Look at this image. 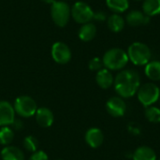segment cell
Returning a JSON list of instances; mask_svg holds the SVG:
<instances>
[{"mask_svg":"<svg viewBox=\"0 0 160 160\" xmlns=\"http://www.w3.org/2000/svg\"><path fill=\"white\" fill-rule=\"evenodd\" d=\"M71 16L78 23L90 22L94 18V11L85 2H76L71 8Z\"/></svg>","mask_w":160,"mask_h":160,"instance_id":"52a82bcc","label":"cell"},{"mask_svg":"<svg viewBox=\"0 0 160 160\" xmlns=\"http://www.w3.org/2000/svg\"><path fill=\"white\" fill-rule=\"evenodd\" d=\"M145 118L153 124L160 123V109L155 106H150L145 109L144 112Z\"/></svg>","mask_w":160,"mask_h":160,"instance_id":"603a6c76","label":"cell"},{"mask_svg":"<svg viewBox=\"0 0 160 160\" xmlns=\"http://www.w3.org/2000/svg\"><path fill=\"white\" fill-rule=\"evenodd\" d=\"M51 15L53 22L59 26L64 27L68 24L71 16V8L64 1H55L51 7Z\"/></svg>","mask_w":160,"mask_h":160,"instance_id":"5b68a950","label":"cell"},{"mask_svg":"<svg viewBox=\"0 0 160 160\" xmlns=\"http://www.w3.org/2000/svg\"><path fill=\"white\" fill-rule=\"evenodd\" d=\"M96 82L98 85L102 89H108L112 85H113L114 78L111 72V70L107 68H101L97 72L96 75Z\"/></svg>","mask_w":160,"mask_h":160,"instance_id":"4fadbf2b","label":"cell"},{"mask_svg":"<svg viewBox=\"0 0 160 160\" xmlns=\"http://www.w3.org/2000/svg\"><path fill=\"white\" fill-rule=\"evenodd\" d=\"M114 89L122 98H129L135 96L141 86L139 73L134 69L121 70L114 78Z\"/></svg>","mask_w":160,"mask_h":160,"instance_id":"6da1fadb","label":"cell"},{"mask_svg":"<svg viewBox=\"0 0 160 160\" xmlns=\"http://www.w3.org/2000/svg\"><path fill=\"white\" fill-rule=\"evenodd\" d=\"M14 131L9 127H2L0 128V144L7 146L9 145L14 140Z\"/></svg>","mask_w":160,"mask_h":160,"instance_id":"7402d4cb","label":"cell"},{"mask_svg":"<svg viewBox=\"0 0 160 160\" xmlns=\"http://www.w3.org/2000/svg\"><path fill=\"white\" fill-rule=\"evenodd\" d=\"M107 24L111 31H112L114 33H119L124 29L126 21L120 14L113 13L111 16H109V18L107 20Z\"/></svg>","mask_w":160,"mask_h":160,"instance_id":"ac0fdd59","label":"cell"},{"mask_svg":"<svg viewBox=\"0 0 160 160\" xmlns=\"http://www.w3.org/2000/svg\"><path fill=\"white\" fill-rule=\"evenodd\" d=\"M51 53L52 59L56 63L61 65L68 63L71 59V51L69 47L66 43L61 41H57L52 46Z\"/></svg>","mask_w":160,"mask_h":160,"instance_id":"ba28073f","label":"cell"},{"mask_svg":"<svg viewBox=\"0 0 160 160\" xmlns=\"http://www.w3.org/2000/svg\"><path fill=\"white\" fill-rule=\"evenodd\" d=\"M36 121L41 128H50L54 121L52 112L46 107L38 108L36 112Z\"/></svg>","mask_w":160,"mask_h":160,"instance_id":"7c38bea8","label":"cell"},{"mask_svg":"<svg viewBox=\"0 0 160 160\" xmlns=\"http://www.w3.org/2000/svg\"><path fill=\"white\" fill-rule=\"evenodd\" d=\"M41 1H43V2H45V3H47V4H52V3H54L56 0H41Z\"/></svg>","mask_w":160,"mask_h":160,"instance_id":"f1b7e54d","label":"cell"},{"mask_svg":"<svg viewBox=\"0 0 160 160\" xmlns=\"http://www.w3.org/2000/svg\"><path fill=\"white\" fill-rule=\"evenodd\" d=\"M142 12L148 17L160 14V0H144L142 4Z\"/></svg>","mask_w":160,"mask_h":160,"instance_id":"ffe728a7","label":"cell"},{"mask_svg":"<svg viewBox=\"0 0 160 160\" xmlns=\"http://www.w3.org/2000/svg\"><path fill=\"white\" fill-rule=\"evenodd\" d=\"M158 160H160V158H159V159H158Z\"/></svg>","mask_w":160,"mask_h":160,"instance_id":"1f68e13d","label":"cell"},{"mask_svg":"<svg viewBox=\"0 0 160 160\" xmlns=\"http://www.w3.org/2000/svg\"><path fill=\"white\" fill-rule=\"evenodd\" d=\"M23 147L26 151L34 153L36 151H38V142L36 139V137L34 136H26L22 142Z\"/></svg>","mask_w":160,"mask_h":160,"instance_id":"cb8c5ba5","label":"cell"},{"mask_svg":"<svg viewBox=\"0 0 160 160\" xmlns=\"http://www.w3.org/2000/svg\"><path fill=\"white\" fill-rule=\"evenodd\" d=\"M107 16L105 14V12L103 11H98V12H94V20L98 21V22H104L106 20Z\"/></svg>","mask_w":160,"mask_h":160,"instance_id":"4316f807","label":"cell"},{"mask_svg":"<svg viewBox=\"0 0 160 160\" xmlns=\"http://www.w3.org/2000/svg\"><path fill=\"white\" fill-rule=\"evenodd\" d=\"M137 97L140 103L147 108L153 106L160 98V88L154 82H147L140 86Z\"/></svg>","mask_w":160,"mask_h":160,"instance_id":"277c9868","label":"cell"},{"mask_svg":"<svg viewBox=\"0 0 160 160\" xmlns=\"http://www.w3.org/2000/svg\"><path fill=\"white\" fill-rule=\"evenodd\" d=\"M136 1H140V0H136Z\"/></svg>","mask_w":160,"mask_h":160,"instance_id":"f546056e","label":"cell"},{"mask_svg":"<svg viewBox=\"0 0 160 160\" xmlns=\"http://www.w3.org/2000/svg\"><path fill=\"white\" fill-rule=\"evenodd\" d=\"M11 126H13L14 127V128L16 129V130H18V129H20L22 127V122L21 121H19V120H14V122L12 123V125Z\"/></svg>","mask_w":160,"mask_h":160,"instance_id":"83f0119b","label":"cell"},{"mask_svg":"<svg viewBox=\"0 0 160 160\" xmlns=\"http://www.w3.org/2000/svg\"><path fill=\"white\" fill-rule=\"evenodd\" d=\"M106 110L112 117H122L127 112V104L121 97H112L106 102Z\"/></svg>","mask_w":160,"mask_h":160,"instance_id":"9c48e42d","label":"cell"},{"mask_svg":"<svg viewBox=\"0 0 160 160\" xmlns=\"http://www.w3.org/2000/svg\"><path fill=\"white\" fill-rule=\"evenodd\" d=\"M144 73L148 79L154 82L160 81V61H150L145 65Z\"/></svg>","mask_w":160,"mask_h":160,"instance_id":"d6986e66","label":"cell"},{"mask_svg":"<svg viewBox=\"0 0 160 160\" xmlns=\"http://www.w3.org/2000/svg\"><path fill=\"white\" fill-rule=\"evenodd\" d=\"M106 5L112 11L119 14L128 8L129 2L128 0H106Z\"/></svg>","mask_w":160,"mask_h":160,"instance_id":"44dd1931","label":"cell"},{"mask_svg":"<svg viewBox=\"0 0 160 160\" xmlns=\"http://www.w3.org/2000/svg\"><path fill=\"white\" fill-rule=\"evenodd\" d=\"M150 17L146 16L142 11L140 10H131L127 14L126 22L131 26H139L149 22Z\"/></svg>","mask_w":160,"mask_h":160,"instance_id":"5bb4252c","label":"cell"},{"mask_svg":"<svg viewBox=\"0 0 160 160\" xmlns=\"http://www.w3.org/2000/svg\"><path fill=\"white\" fill-rule=\"evenodd\" d=\"M128 61L127 52L120 48L108 50L102 57L103 66L109 70H122L128 65Z\"/></svg>","mask_w":160,"mask_h":160,"instance_id":"7a4b0ae2","label":"cell"},{"mask_svg":"<svg viewBox=\"0 0 160 160\" xmlns=\"http://www.w3.org/2000/svg\"><path fill=\"white\" fill-rule=\"evenodd\" d=\"M128 56L135 66H145L151 61L150 48L142 42H133L128 49Z\"/></svg>","mask_w":160,"mask_h":160,"instance_id":"3957f363","label":"cell"},{"mask_svg":"<svg viewBox=\"0 0 160 160\" xmlns=\"http://www.w3.org/2000/svg\"><path fill=\"white\" fill-rule=\"evenodd\" d=\"M104 135L98 128H91L85 133V142L91 148H98L102 145Z\"/></svg>","mask_w":160,"mask_h":160,"instance_id":"8fae6325","label":"cell"},{"mask_svg":"<svg viewBox=\"0 0 160 160\" xmlns=\"http://www.w3.org/2000/svg\"><path fill=\"white\" fill-rule=\"evenodd\" d=\"M56 160H61V159H56Z\"/></svg>","mask_w":160,"mask_h":160,"instance_id":"4dcf8cb0","label":"cell"},{"mask_svg":"<svg viewBox=\"0 0 160 160\" xmlns=\"http://www.w3.org/2000/svg\"><path fill=\"white\" fill-rule=\"evenodd\" d=\"M15 113L23 118H28L34 116L38 110V105L36 101L29 96L18 97L13 104Z\"/></svg>","mask_w":160,"mask_h":160,"instance_id":"8992f818","label":"cell"},{"mask_svg":"<svg viewBox=\"0 0 160 160\" xmlns=\"http://www.w3.org/2000/svg\"><path fill=\"white\" fill-rule=\"evenodd\" d=\"M28 160H49V158L44 151L38 150V151L32 153V155L30 156Z\"/></svg>","mask_w":160,"mask_h":160,"instance_id":"484cf974","label":"cell"},{"mask_svg":"<svg viewBox=\"0 0 160 160\" xmlns=\"http://www.w3.org/2000/svg\"><path fill=\"white\" fill-rule=\"evenodd\" d=\"M2 160H24V155L22 151L13 145H7L1 150Z\"/></svg>","mask_w":160,"mask_h":160,"instance_id":"9a60e30c","label":"cell"},{"mask_svg":"<svg viewBox=\"0 0 160 160\" xmlns=\"http://www.w3.org/2000/svg\"><path fill=\"white\" fill-rule=\"evenodd\" d=\"M88 68L90 70L92 71H98L101 68H103V63H102V59H100L99 57H94L92 58L89 63H88Z\"/></svg>","mask_w":160,"mask_h":160,"instance_id":"d4e9b609","label":"cell"},{"mask_svg":"<svg viewBox=\"0 0 160 160\" xmlns=\"http://www.w3.org/2000/svg\"><path fill=\"white\" fill-rule=\"evenodd\" d=\"M79 38L82 41H91L97 35V27L93 22H87L82 25L79 30Z\"/></svg>","mask_w":160,"mask_h":160,"instance_id":"e0dca14e","label":"cell"},{"mask_svg":"<svg viewBox=\"0 0 160 160\" xmlns=\"http://www.w3.org/2000/svg\"><path fill=\"white\" fill-rule=\"evenodd\" d=\"M15 120V111L13 106L5 100L0 101V127L11 126Z\"/></svg>","mask_w":160,"mask_h":160,"instance_id":"30bf717a","label":"cell"},{"mask_svg":"<svg viewBox=\"0 0 160 160\" xmlns=\"http://www.w3.org/2000/svg\"><path fill=\"white\" fill-rule=\"evenodd\" d=\"M132 158L133 160H157V154L151 147L142 145L134 151Z\"/></svg>","mask_w":160,"mask_h":160,"instance_id":"2e32d148","label":"cell"}]
</instances>
